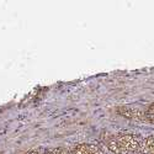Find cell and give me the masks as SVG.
Masks as SVG:
<instances>
[{
  "instance_id": "cell-5",
  "label": "cell",
  "mask_w": 154,
  "mask_h": 154,
  "mask_svg": "<svg viewBox=\"0 0 154 154\" xmlns=\"http://www.w3.org/2000/svg\"><path fill=\"white\" fill-rule=\"evenodd\" d=\"M144 120L154 125V102L150 104L144 111Z\"/></svg>"
},
{
  "instance_id": "cell-7",
  "label": "cell",
  "mask_w": 154,
  "mask_h": 154,
  "mask_svg": "<svg viewBox=\"0 0 154 154\" xmlns=\"http://www.w3.org/2000/svg\"><path fill=\"white\" fill-rule=\"evenodd\" d=\"M43 152H40V150H37V149H32V150H29L26 153H23V154H42Z\"/></svg>"
},
{
  "instance_id": "cell-2",
  "label": "cell",
  "mask_w": 154,
  "mask_h": 154,
  "mask_svg": "<svg viewBox=\"0 0 154 154\" xmlns=\"http://www.w3.org/2000/svg\"><path fill=\"white\" fill-rule=\"evenodd\" d=\"M69 154H106L100 147L90 143H82L73 147L69 150Z\"/></svg>"
},
{
  "instance_id": "cell-3",
  "label": "cell",
  "mask_w": 154,
  "mask_h": 154,
  "mask_svg": "<svg viewBox=\"0 0 154 154\" xmlns=\"http://www.w3.org/2000/svg\"><path fill=\"white\" fill-rule=\"evenodd\" d=\"M136 154H154V134L142 138Z\"/></svg>"
},
{
  "instance_id": "cell-6",
  "label": "cell",
  "mask_w": 154,
  "mask_h": 154,
  "mask_svg": "<svg viewBox=\"0 0 154 154\" xmlns=\"http://www.w3.org/2000/svg\"><path fill=\"white\" fill-rule=\"evenodd\" d=\"M42 154H69V150L63 147H54V148L45 150Z\"/></svg>"
},
{
  "instance_id": "cell-1",
  "label": "cell",
  "mask_w": 154,
  "mask_h": 154,
  "mask_svg": "<svg viewBox=\"0 0 154 154\" xmlns=\"http://www.w3.org/2000/svg\"><path fill=\"white\" fill-rule=\"evenodd\" d=\"M140 140L134 133H115L105 139V146L113 154H136Z\"/></svg>"
},
{
  "instance_id": "cell-4",
  "label": "cell",
  "mask_w": 154,
  "mask_h": 154,
  "mask_svg": "<svg viewBox=\"0 0 154 154\" xmlns=\"http://www.w3.org/2000/svg\"><path fill=\"white\" fill-rule=\"evenodd\" d=\"M119 113H121L122 116H125L126 119H132V120H137V121H143L144 120V112L136 110V109L123 107V109L119 110Z\"/></svg>"
}]
</instances>
